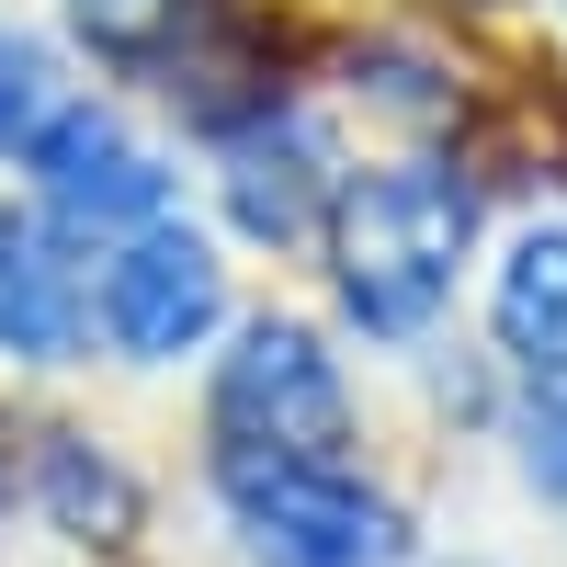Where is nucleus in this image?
<instances>
[{"instance_id":"10","label":"nucleus","mask_w":567,"mask_h":567,"mask_svg":"<svg viewBox=\"0 0 567 567\" xmlns=\"http://www.w3.org/2000/svg\"><path fill=\"white\" fill-rule=\"evenodd\" d=\"M58 103H69V80H58V58H45L34 34H0V148L23 159V136H34L45 114H58Z\"/></svg>"},{"instance_id":"12","label":"nucleus","mask_w":567,"mask_h":567,"mask_svg":"<svg viewBox=\"0 0 567 567\" xmlns=\"http://www.w3.org/2000/svg\"><path fill=\"white\" fill-rule=\"evenodd\" d=\"M69 23L91 34V45H103V58H159V45H171V23H182V0H69Z\"/></svg>"},{"instance_id":"4","label":"nucleus","mask_w":567,"mask_h":567,"mask_svg":"<svg viewBox=\"0 0 567 567\" xmlns=\"http://www.w3.org/2000/svg\"><path fill=\"white\" fill-rule=\"evenodd\" d=\"M23 171H34V194H45L58 227H125V239H136V227L171 216V171L125 136L114 103H80V91L23 136Z\"/></svg>"},{"instance_id":"6","label":"nucleus","mask_w":567,"mask_h":567,"mask_svg":"<svg viewBox=\"0 0 567 567\" xmlns=\"http://www.w3.org/2000/svg\"><path fill=\"white\" fill-rule=\"evenodd\" d=\"M216 194H227V227H239V239L296 250V239H318V227H329V205H341V148H329L307 114L261 103L250 125H227Z\"/></svg>"},{"instance_id":"1","label":"nucleus","mask_w":567,"mask_h":567,"mask_svg":"<svg viewBox=\"0 0 567 567\" xmlns=\"http://www.w3.org/2000/svg\"><path fill=\"white\" fill-rule=\"evenodd\" d=\"M477 239V182L454 159H386L341 182L329 205V272H341V307L374 341H420L454 296V261Z\"/></svg>"},{"instance_id":"11","label":"nucleus","mask_w":567,"mask_h":567,"mask_svg":"<svg viewBox=\"0 0 567 567\" xmlns=\"http://www.w3.org/2000/svg\"><path fill=\"white\" fill-rule=\"evenodd\" d=\"M511 443H523V477L567 499V374H534V398L511 409Z\"/></svg>"},{"instance_id":"3","label":"nucleus","mask_w":567,"mask_h":567,"mask_svg":"<svg viewBox=\"0 0 567 567\" xmlns=\"http://www.w3.org/2000/svg\"><path fill=\"white\" fill-rule=\"evenodd\" d=\"M216 454H307V465L352 454V386L318 352V329L296 318L239 329V352L216 363Z\"/></svg>"},{"instance_id":"8","label":"nucleus","mask_w":567,"mask_h":567,"mask_svg":"<svg viewBox=\"0 0 567 567\" xmlns=\"http://www.w3.org/2000/svg\"><path fill=\"white\" fill-rule=\"evenodd\" d=\"M488 329L523 374H567V227H523L488 284Z\"/></svg>"},{"instance_id":"5","label":"nucleus","mask_w":567,"mask_h":567,"mask_svg":"<svg viewBox=\"0 0 567 567\" xmlns=\"http://www.w3.org/2000/svg\"><path fill=\"white\" fill-rule=\"evenodd\" d=\"M91 318H103V341H114L125 363H182V352L227 318V261L194 239V227L159 216V227H136V239L103 261Z\"/></svg>"},{"instance_id":"7","label":"nucleus","mask_w":567,"mask_h":567,"mask_svg":"<svg viewBox=\"0 0 567 567\" xmlns=\"http://www.w3.org/2000/svg\"><path fill=\"white\" fill-rule=\"evenodd\" d=\"M91 329V284L69 261L58 216H0V352L23 363H69Z\"/></svg>"},{"instance_id":"2","label":"nucleus","mask_w":567,"mask_h":567,"mask_svg":"<svg viewBox=\"0 0 567 567\" xmlns=\"http://www.w3.org/2000/svg\"><path fill=\"white\" fill-rule=\"evenodd\" d=\"M227 523L261 567H409L398 499H374L352 465H307V454H216Z\"/></svg>"},{"instance_id":"9","label":"nucleus","mask_w":567,"mask_h":567,"mask_svg":"<svg viewBox=\"0 0 567 567\" xmlns=\"http://www.w3.org/2000/svg\"><path fill=\"white\" fill-rule=\"evenodd\" d=\"M34 499H45V523L80 534V545H125L136 523H148V488H136L91 432H45L34 443Z\"/></svg>"}]
</instances>
